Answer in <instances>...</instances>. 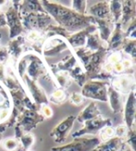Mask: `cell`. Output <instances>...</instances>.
<instances>
[{"label": "cell", "mask_w": 136, "mask_h": 151, "mask_svg": "<svg viewBox=\"0 0 136 151\" xmlns=\"http://www.w3.org/2000/svg\"><path fill=\"white\" fill-rule=\"evenodd\" d=\"M43 6L60 24L70 31H78L79 29L89 27V22L91 17H85L74 10H71L60 6L58 4H53L47 1H43Z\"/></svg>", "instance_id": "1"}, {"label": "cell", "mask_w": 136, "mask_h": 151, "mask_svg": "<svg viewBox=\"0 0 136 151\" xmlns=\"http://www.w3.org/2000/svg\"><path fill=\"white\" fill-rule=\"evenodd\" d=\"M101 144L99 138H75L73 142L62 147H52L50 151H91Z\"/></svg>", "instance_id": "2"}, {"label": "cell", "mask_w": 136, "mask_h": 151, "mask_svg": "<svg viewBox=\"0 0 136 151\" xmlns=\"http://www.w3.org/2000/svg\"><path fill=\"white\" fill-rule=\"evenodd\" d=\"M105 85V83L99 82V81H90L84 86L82 90V95L104 102L107 101Z\"/></svg>", "instance_id": "3"}, {"label": "cell", "mask_w": 136, "mask_h": 151, "mask_svg": "<svg viewBox=\"0 0 136 151\" xmlns=\"http://www.w3.org/2000/svg\"><path fill=\"white\" fill-rule=\"evenodd\" d=\"M76 119V118L74 117V116L68 117L52 130L50 136L54 139V141L56 143H63L65 141V138L68 134L69 131L71 130V128H72Z\"/></svg>", "instance_id": "4"}, {"label": "cell", "mask_w": 136, "mask_h": 151, "mask_svg": "<svg viewBox=\"0 0 136 151\" xmlns=\"http://www.w3.org/2000/svg\"><path fill=\"white\" fill-rule=\"evenodd\" d=\"M85 127L83 129H81L80 131L76 132L75 133H73V137L74 138H78L84 134H87V133H94L98 132L99 130L103 129V128L106 125H108L110 123L109 119H103L101 118H94L91 119L90 120L85 121Z\"/></svg>", "instance_id": "5"}, {"label": "cell", "mask_w": 136, "mask_h": 151, "mask_svg": "<svg viewBox=\"0 0 136 151\" xmlns=\"http://www.w3.org/2000/svg\"><path fill=\"white\" fill-rule=\"evenodd\" d=\"M134 116H135V97L133 92H131L129 95L126 107H125V121L129 131L133 130L132 125H133Z\"/></svg>", "instance_id": "6"}, {"label": "cell", "mask_w": 136, "mask_h": 151, "mask_svg": "<svg viewBox=\"0 0 136 151\" xmlns=\"http://www.w3.org/2000/svg\"><path fill=\"white\" fill-rule=\"evenodd\" d=\"M123 146V138L114 136L102 144H99L95 148L98 151H120Z\"/></svg>", "instance_id": "7"}, {"label": "cell", "mask_w": 136, "mask_h": 151, "mask_svg": "<svg viewBox=\"0 0 136 151\" xmlns=\"http://www.w3.org/2000/svg\"><path fill=\"white\" fill-rule=\"evenodd\" d=\"M41 120H42V118L38 117L37 113L33 111H26L20 119V126L28 132L37 125L38 121Z\"/></svg>", "instance_id": "8"}, {"label": "cell", "mask_w": 136, "mask_h": 151, "mask_svg": "<svg viewBox=\"0 0 136 151\" xmlns=\"http://www.w3.org/2000/svg\"><path fill=\"white\" fill-rule=\"evenodd\" d=\"M7 17H8V22L9 25L10 26V37H14L17 35H19L22 31V26L20 24L19 18H18L17 12L14 9H9L8 13H7Z\"/></svg>", "instance_id": "9"}, {"label": "cell", "mask_w": 136, "mask_h": 151, "mask_svg": "<svg viewBox=\"0 0 136 151\" xmlns=\"http://www.w3.org/2000/svg\"><path fill=\"white\" fill-rule=\"evenodd\" d=\"M92 29H93V27H91L90 25L89 27H87V29H86L85 31H82V32H79L78 34L74 35V36H72L71 37L68 38L69 43L72 45V47H74V48L80 47V46L84 45L86 36L92 31Z\"/></svg>", "instance_id": "10"}, {"label": "cell", "mask_w": 136, "mask_h": 151, "mask_svg": "<svg viewBox=\"0 0 136 151\" xmlns=\"http://www.w3.org/2000/svg\"><path fill=\"white\" fill-rule=\"evenodd\" d=\"M99 113L98 108L95 103H91L80 113V115L78 116V119L79 121H87L90 120L91 119H94L97 117V114Z\"/></svg>", "instance_id": "11"}, {"label": "cell", "mask_w": 136, "mask_h": 151, "mask_svg": "<svg viewBox=\"0 0 136 151\" xmlns=\"http://www.w3.org/2000/svg\"><path fill=\"white\" fill-rule=\"evenodd\" d=\"M67 47L65 42L63 41L60 39H55V40H51L48 45H46L45 47V54L46 55H53L57 53V52L63 50L64 48L65 49Z\"/></svg>", "instance_id": "12"}, {"label": "cell", "mask_w": 136, "mask_h": 151, "mask_svg": "<svg viewBox=\"0 0 136 151\" xmlns=\"http://www.w3.org/2000/svg\"><path fill=\"white\" fill-rule=\"evenodd\" d=\"M90 11L93 15L97 16L99 19V18H104V16H106L109 13V8H108V5L105 2H100V3H97L96 5L92 6Z\"/></svg>", "instance_id": "13"}, {"label": "cell", "mask_w": 136, "mask_h": 151, "mask_svg": "<svg viewBox=\"0 0 136 151\" xmlns=\"http://www.w3.org/2000/svg\"><path fill=\"white\" fill-rule=\"evenodd\" d=\"M95 21L99 24V27H100V33H101V37L104 40H107L109 36L111 35V29L110 26L108 24V22L105 20L103 19H98L96 18Z\"/></svg>", "instance_id": "14"}, {"label": "cell", "mask_w": 136, "mask_h": 151, "mask_svg": "<svg viewBox=\"0 0 136 151\" xmlns=\"http://www.w3.org/2000/svg\"><path fill=\"white\" fill-rule=\"evenodd\" d=\"M122 40H123V38H122V35H121V31H120V27L119 24L115 29V31L113 33V37H112L110 42H109V49L117 48L119 45H121Z\"/></svg>", "instance_id": "15"}, {"label": "cell", "mask_w": 136, "mask_h": 151, "mask_svg": "<svg viewBox=\"0 0 136 151\" xmlns=\"http://www.w3.org/2000/svg\"><path fill=\"white\" fill-rule=\"evenodd\" d=\"M26 80H27V82H28L30 91L33 93V96H34L35 99L37 100V102H40V103L41 102H46V98H45L44 94L40 91V90L37 88V85H35L34 82H32V81L29 80V78H27Z\"/></svg>", "instance_id": "16"}, {"label": "cell", "mask_w": 136, "mask_h": 151, "mask_svg": "<svg viewBox=\"0 0 136 151\" xmlns=\"http://www.w3.org/2000/svg\"><path fill=\"white\" fill-rule=\"evenodd\" d=\"M109 95H110V102H111V106L113 107V109L116 112L119 111L120 110V106H121V102H120V98L119 93L113 89H111L109 91Z\"/></svg>", "instance_id": "17"}, {"label": "cell", "mask_w": 136, "mask_h": 151, "mask_svg": "<svg viewBox=\"0 0 136 151\" xmlns=\"http://www.w3.org/2000/svg\"><path fill=\"white\" fill-rule=\"evenodd\" d=\"M126 4L124 5V9H123V21H122V24L125 25L128 21L132 18V16L133 14V11L134 9H132V6L133 4H131L132 2H125Z\"/></svg>", "instance_id": "18"}, {"label": "cell", "mask_w": 136, "mask_h": 151, "mask_svg": "<svg viewBox=\"0 0 136 151\" xmlns=\"http://www.w3.org/2000/svg\"><path fill=\"white\" fill-rule=\"evenodd\" d=\"M115 135V129H113L112 127H105L101 131V133H100V141H106L108 139L114 137Z\"/></svg>", "instance_id": "19"}, {"label": "cell", "mask_w": 136, "mask_h": 151, "mask_svg": "<svg viewBox=\"0 0 136 151\" xmlns=\"http://www.w3.org/2000/svg\"><path fill=\"white\" fill-rule=\"evenodd\" d=\"M88 48L91 50H98L100 48L99 37L97 35H90L88 38Z\"/></svg>", "instance_id": "20"}, {"label": "cell", "mask_w": 136, "mask_h": 151, "mask_svg": "<svg viewBox=\"0 0 136 151\" xmlns=\"http://www.w3.org/2000/svg\"><path fill=\"white\" fill-rule=\"evenodd\" d=\"M19 147V141L16 138H9L4 142V147L9 151H12Z\"/></svg>", "instance_id": "21"}, {"label": "cell", "mask_w": 136, "mask_h": 151, "mask_svg": "<svg viewBox=\"0 0 136 151\" xmlns=\"http://www.w3.org/2000/svg\"><path fill=\"white\" fill-rule=\"evenodd\" d=\"M111 10L114 13L116 20L117 21L121 14V2L119 1H112L111 2Z\"/></svg>", "instance_id": "22"}, {"label": "cell", "mask_w": 136, "mask_h": 151, "mask_svg": "<svg viewBox=\"0 0 136 151\" xmlns=\"http://www.w3.org/2000/svg\"><path fill=\"white\" fill-rule=\"evenodd\" d=\"M39 68H40L39 63L37 61H33L31 63L30 66H29V68H28V73H29V75H30L31 77H33V78H35L37 76V74H38Z\"/></svg>", "instance_id": "23"}, {"label": "cell", "mask_w": 136, "mask_h": 151, "mask_svg": "<svg viewBox=\"0 0 136 151\" xmlns=\"http://www.w3.org/2000/svg\"><path fill=\"white\" fill-rule=\"evenodd\" d=\"M124 50H125L127 53L131 54L132 57H135V41L132 40V41H129L125 47H124Z\"/></svg>", "instance_id": "24"}, {"label": "cell", "mask_w": 136, "mask_h": 151, "mask_svg": "<svg viewBox=\"0 0 136 151\" xmlns=\"http://www.w3.org/2000/svg\"><path fill=\"white\" fill-rule=\"evenodd\" d=\"M86 7V2L85 1H74V9L76 12L78 13H83Z\"/></svg>", "instance_id": "25"}, {"label": "cell", "mask_w": 136, "mask_h": 151, "mask_svg": "<svg viewBox=\"0 0 136 151\" xmlns=\"http://www.w3.org/2000/svg\"><path fill=\"white\" fill-rule=\"evenodd\" d=\"M125 133H126V127H124V126H119L115 130V134L117 135V137L123 138V136L125 135Z\"/></svg>", "instance_id": "26"}, {"label": "cell", "mask_w": 136, "mask_h": 151, "mask_svg": "<svg viewBox=\"0 0 136 151\" xmlns=\"http://www.w3.org/2000/svg\"><path fill=\"white\" fill-rule=\"evenodd\" d=\"M109 62L111 63H119L120 61V55L119 53H115V54H112L110 57H109Z\"/></svg>", "instance_id": "27"}, {"label": "cell", "mask_w": 136, "mask_h": 151, "mask_svg": "<svg viewBox=\"0 0 136 151\" xmlns=\"http://www.w3.org/2000/svg\"><path fill=\"white\" fill-rule=\"evenodd\" d=\"M71 101L75 104H80L82 102V97L79 94L73 93L72 95H71Z\"/></svg>", "instance_id": "28"}, {"label": "cell", "mask_w": 136, "mask_h": 151, "mask_svg": "<svg viewBox=\"0 0 136 151\" xmlns=\"http://www.w3.org/2000/svg\"><path fill=\"white\" fill-rule=\"evenodd\" d=\"M57 80L59 81V83H60L62 86H64L66 83V78L65 77H63V76H58L57 77Z\"/></svg>", "instance_id": "29"}, {"label": "cell", "mask_w": 136, "mask_h": 151, "mask_svg": "<svg viewBox=\"0 0 136 151\" xmlns=\"http://www.w3.org/2000/svg\"><path fill=\"white\" fill-rule=\"evenodd\" d=\"M122 69H123V65H122V63H115V65H113V70H115L117 72L122 71Z\"/></svg>", "instance_id": "30"}, {"label": "cell", "mask_w": 136, "mask_h": 151, "mask_svg": "<svg viewBox=\"0 0 136 151\" xmlns=\"http://www.w3.org/2000/svg\"><path fill=\"white\" fill-rule=\"evenodd\" d=\"M63 96V91H56L55 92H53V97L57 98V99H60Z\"/></svg>", "instance_id": "31"}, {"label": "cell", "mask_w": 136, "mask_h": 151, "mask_svg": "<svg viewBox=\"0 0 136 151\" xmlns=\"http://www.w3.org/2000/svg\"><path fill=\"white\" fill-rule=\"evenodd\" d=\"M43 112H44V114H45L46 116H48V117H50L51 114H52L50 108V107H47V106H45V107L43 108Z\"/></svg>", "instance_id": "32"}, {"label": "cell", "mask_w": 136, "mask_h": 151, "mask_svg": "<svg viewBox=\"0 0 136 151\" xmlns=\"http://www.w3.org/2000/svg\"><path fill=\"white\" fill-rule=\"evenodd\" d=\"M6 58H7V52L6 50H1L0 51V63L3 62Z\"/></svg>", "instance_id": "33"}, {"label": "cell", "mask_w": 136, "mask_h": 151, "mask_svg": "<svg viewBox=\"0 0 136 151\" xmlns=\"http://www.w3.org/2000/svg\"><path fill=\"white\" fill-rule=\"evenodd\" d=\"M38 37V35H37V33H35V32H33V33H31V34H29V36H28V38L29 39H32V40H35Z\"/></svg>", "instance_id": "34"}, {"label": "cell", "mask_w": 136, "mask_h": 151, "mask_svg": "<svg viewBox=\"0 0 136 151\" xmlns=\"http://www.w3.org/2000/svg\"><path fill=\"white\" fill-rule=\"evenodd\" d=\"M6 24V20L2 14H0V25H5Z\"/></svg>", "instance_id": "35"}, {"label": "cell", "mask_w": 136, "mask_h": 151, "mask_svg": "<svg viewBox=\"0 0 136 151\" xmlns=\"http://www.w3.org/2000/svg\"><path fill=\"white\" fill-rule=\"evenodd\" d=\"M122 65H123V66H125V67H128V66H130V65H131V62H130V61H128V60L124 61V63H122Z\"/></svg>", "instance_id": "36"}, {"label": "cell", "mask_w": 136, "mask_h": 151, "mask_svg": "<svg viewBox=\"0 0 136 151\" xmlns=\"http://www.w3.org/2000/svg\"><path fill=\"white\" fill-rule=\"evenodd\" d=\"M1 139H2V133L0 132V142H1Z\"/></svg>", "instance_id": "37"}, {"label": "cell", "mask_w": 136, "mask_h": 151, "mask_svg": "<svg viewBox=\"0 0 136 151\" xmlns=\"http://www.w3.org/2000/svg\"><path fill=\"white\" fill-rule=\"evenodd\" d=\"M124 151H133V150H132L131 148H128V149H126V150H124Z\"/></svg>", "instance_id": "38"}, {"label": "cell", "mask_w": 136, "mask_h": 151, "mask_svg": "<svg viewBox=\"0 0 136 151\" xmlns=\"http://www.w3.org/2000/svg\"><path fill=\"white\" fill-rule=\"evenodd\" d=\"M91 151H98V150H97L96 148H93V149H92V150H91Z\"/></svg>", "instance_id": "39"}]
</instances>
